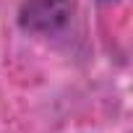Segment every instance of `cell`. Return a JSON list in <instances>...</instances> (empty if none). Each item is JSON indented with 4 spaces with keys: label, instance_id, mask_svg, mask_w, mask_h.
Returning <instances> with one entry per match:
<instances>
[{
    "label": "cell",
    "instance_id": "6da1fadb",
    "mask_svg": "<svg viewBox=\"0 0 133 133\" xmlns=\"http://www.w3.org/2000/svg\"><path fill=\"white\" fill-rule=\"evenodd\" d=\"M71 16L68 0H26L21 8V26L26 31H55Z\"/></svg>",
    "mask_w": 133,
    "mask_h": 133
}]
</instances>
